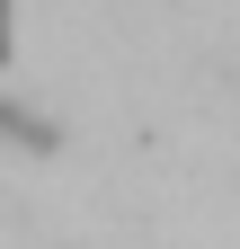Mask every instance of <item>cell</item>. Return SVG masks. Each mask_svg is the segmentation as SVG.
<instances>
[{
	"mask_svg": "<svg viewBox=\"0 0 240 249\" xmlns=\"http://www.w3.org/2000/svg\"><path fill=\"white\" fill-rule=\"evenodd\" d=\"M0 142H18V151H53V142H63V124H53L45 107H27V98H9V89H0Z\"/></svg>",
	"mask_w": 240,
	"mask_h": 249,
	"instance_id": "cell-1",
	"label": "cell"
}]
</instances>
